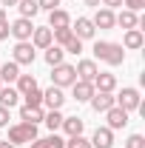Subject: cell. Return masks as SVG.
Masks as SVG:
<instances>
[{
  "instance_id": "cell-37",
  "label": "cell",
  "mask_w": 145,
  "mask_h": 148,
  "mask_svg": "<svg viewBox=\"0 0 145 148\" xmlns=\"http://www.w3.org/2000/svg\"><path fill=\"white\" fill-rule=\"evenodd\" d=\"M100 3H103V9H111V12H114L117 6H122V0H100Z\"/></svg>"
},
{
  "instance_id": "cell-4",
  "label": "cell",
  "mask_w": 145,
  "mask_h": 148,
  "mask_svg": "<svg viewBox=\"0 0 145 148\" xmlns=\"http://www.w3.org/2000/svg\"><path fill=\"white\" fill-rule=\"evenodd\" d=\"M114 103H117V106H120L122 111H128V114H131V111H137V108H140L142 97H140V91H137V88H131V86H128V88H122V91L114 97Z\"/></svg>"
},
{
  "instance_id": "cell-1",
  "label": "cell",
  "mask_w": 145,
  "mask_h": 148,
  "mask_svg": "<svg viewBox=\"0 0 145 148\" xmlns=\"http://www.w3.org/2000/svg\"><path fill=\"white\" fill-rule=\"evenodd\" d=\"M94 57L108 63V66H122L125 63V49L120 43H108V40H97L94 43Z\"/></svg>"
},
{
  "instance_id": "cell-38",
  "label": "cell",
  "mask_w": 145,
  "mask_h": 148,
  "mask_svg": "<svg viewBox=\"0 0 145 148\" xmlns=\"http://www.w3.org/2000/svg\"><path fill=\"white\" fill-rule=\"evenodd\" d=\"M9 34H12V32H9V23H6V26H0V40H6Z\"/></svg>"
},
{
  "instance_id": "cell-41",
  "label": "cell",
  "mask_w": 145,
  "mask_h": 148,
  "mask_svg": "<svg viewBox=\"0 0 145 148\" xmlns=\"http://www.w3.org/2000/svg\"><path fill=\"white\" fill-rule=\"evenodd\" d=\"M3 6H17V0H0Z\"/></svg>"
},
{
  "instance_id": "cell-42",
  "label": "cell",
  "mask_w": 145,
  "mask_h": 148,
  "mask_svg": "<svg viewBox=\"0 0 145 148\" xmlns=\"http://www.w3.org/2000/svg\"><path fill=\"white\" fill-rule=\"evenodd\" d=\"M0 148H17V145H12V143L6 140V143H0Z\"/></svg>"
},
{
  "instance_id": "cell-3",
  "label": "cell",
  "mask_w": 145,
  "mask_h": 148,
  "mask_svg": "<svg viewBox=\"0 0 145 148\" xmlns=\"http://www.w3.org/2000/svg\"><path fill=\"white\" fill-rule=\"evenodd\" d=\"M74 83H77V71H74V66H68V63L54 66V71H51V86L66 88V86H74Z\"/></svg>"
},
{
  "instance_id": "cell-35",
  "label": "cell",
  "mask_w": 145,
  "mask_h": 148,
  "mask_svg": "<svg viewBox=\"0 0 145 148\" xmlns=\"http://www.w3.org/2000/svg\"><path fill=\"white\" fill-rule=\"evenodd\" d=\"M122 6H125L128 12H134V14H137V12H142L145 0H122Z\"/></svg>"
},
{
  "instance_id": "cell-29",
  "label": "cell",
  "mask_w": 145,
  "mask_h": 148,
  "mask_svg": "<svg viewBox=\"0 0 145 148\" xmlns=\"http://www.w3.org/2000/svg\"><path fill=\"white\" fill-rule=\"evenodd\" d=\"M23 100H26V106L37 108V106H43V91H40V88H31V91L23 94Z\"/></svg>"
},
{
  "instance_id": "cell-5",
  "label": "cell",
  "mask_w": 145,
  "mask_h": 148,
  "mask_svg": "<svg viewBox=\"0 0 145 148\" xmlns=\"http://www.w3.org/2000/svg\"><path fill=\"white\" fill-rule=\"evenodd\" d=\"M34 46H31V40H23V43H17L14 46V51H12V60L17 63V66H31L34 63Z\"/></svg>"
},
{
  "instance_id": "cell-24",
  "label": "cell",
  "mask_w": 145,
  "mask_h": 148,
  "mask_svg": "<svg viewBox=\"0 0 145 148\" xmlns=\"http://www.w3.org/2000/svg\"><path fill=\"white\" fill-rule=\"evenodd\" d=\"M17 77H20V66L14 63V60L0 66V83H14Z\"/></svg>"
},
{
  "instance_id": "cell-33",
  "label": "cell",
  "mask_w": 145,
  "mask_h": 148,
  "mask_svg": "<svg viewBox=\"0 0 145 148\" xmlns=\"http://www.w3.org/2000/svg\"><path fill=\"white\" fill-rule=\"evenodd\" d=\"M125 148H145V137L142 134H131L125 140Z\"/></svg>"
},
{
  "instance_id": "cell-39",
  "label": "cell",
  "mask_w": 145,
  "mask_h": 148,
  "mask_svg": "<svg viewBox=\"0 0 145 148\" xmlns=\"http://www.w3.org/2000/svg\"><path fill=\"white\" fill-rule=\"evenodd\" d=\"M6 23H9V17H6V12L0 9V26H6Z\"/></svg>"
},
{
  "instance_id": "cell-12",
  "label": "cell",
  "mask_w": 145,
  "mask_h": 148,
  "mask_svg": "<svg viewBox=\"0 0 145 148\" xmlns=\"http://www.w3.org/2000/svg\"><path fill=\"white\" fill-rule=\"evenodd\" d=\"M51 43H54V34H51L49 26H43V29H34V32H31V46H34V49H43V51H46Z\"/></svg>"
},
{
  "instance_id": "cell-34",
  "label": "cell",
  "mask_w": 145,
  "mask_h": 148,
  "mask_svg": "<svg viewBox=\"0 0 145 148\" xmlns=\"http://www.w3.org/2000/svg\"><path fill=\"white\" fill-rule=\"evenodd\" d=\"M37 6H40V12H54L60 9V0H37Z\"/></svg>"
},
{
  "instance_id": "cell-30",
  "label": "cell",
  "mask_w": 145,
  "mask_h": 148,
  "mask_svg": "<svg viewBox=\"0 0 145 148\" xmlns=\"http://www.w3.org/2000/svg\"><path fill=\"white\" fill-rule=\"evenodd\" d=\"M43 123H46L51 131H57L60 125H63V114H60V111H49V114L43 117Z\"/></svg>"
},
{
  "instance_id": "cell-16",
  "label": "cell",
  "mask_w": 145,
  "mask_h": 148,
  "mask_svg": "<svg viewBox=\"0 0 145 148\" xmlns=\"http://www.w3.org/2000/svg\"><path fill=\"white\" fill-rule=\"evenodd\" d=\"M91 23H94V29H114V26H117L111 9H97L94 17H91Z\"/></svg>"
},
{
  "instance_id": "cell-19",
  "label": "cell",
  "mask_w": 145,
  "mask_h": 148,
  "mask_svg": "<svg viewBox=\"0 0 145 148\" xmlns=\"http://www.w3.org/2000/svg\"><path fill=\"white\" fill-rule=\"evenodd\" d=\"M71 94H74V100H77V103H88L91 94H94V86L85 83V80H77V83L71 86Z\"/></svg>"
},
{
  "instance_id": "cell-27",
  "label": "cell",
  "mask_w": 145,
  "mask_h": 148,
  "mask_svg": "<svg viewBox=\"0 0 145 148\" xmlns=\"http://www.w3.org/2000/svg\"><path fill=\"white\" fill-rule=\"evenodd\" d=\"M17 9H20V17H34L37 12H40V6H37V0H17Z\"/></svg>"
},
{
  "instance_id": "cell-2",
  "label": "cell",
  "mask_w": 145,
  "mask_h": 148,
  "mask_svg": "<svg viewBox=\"0 0 145 148\" xmlns=\"http://www.w3.org/2000/svg\"><path fill=\"white\" fill-rule=\"evenodd\" d=\"M31 140H37V125H31V123H17V125L9 128L12 145H23V143H31Z\"/></svg>"
},
{
  "instance_id": "cell-10",
  "label": "cell",
  "mask_w": 145,
  "mask_h": 148,
  "mask_svg": "<svg viewBox=\"0 0 145 148\" xmlns=\"http://www.w3.org/2000/svg\"><path fill=\"white\" fill-rule=\"evenodd\" d=\"M91 86H94V91H111L114 94V88H117V77L108 71H97V77L91 80Z\"/></svg>"
},
{
  "instance_id": "cell-31",
  "label": "cell",
  "mask_w": 145,
  "mask_h": 148,
  "mask_svg": "<svg viewBox=\"0 0 145 148\" xmlns=\"http://www.w3.org/2000/svg\"><path fill=\"white\" fill-rule=\"evenodd\" d=\"M63 51H66V54H80V51H83V40H80V37H71V40L63 46Z\"/></svg>"
},
{
  "instance_id": "cell-40",
  "label": "cell",
  "mask_w": 145,
  "mask_h": 148,
  "mask_svg": "<svg viewBox=\"0 0 145 148\" xmlns=\"http://www.w3.org/2000/svg\"><path fill=\"white\" fill-rule=\"evenodd\" d=\"M85 6H94V9H100V0H85Z\"/></svg>"
},
{
  "instance_id": "cell-26",
  "label": "cell",
  "mask_w": 145,
  "mask_h": 148,
  "mask_svg": "<svg viewBox=\"0 0 145 148\" xmlns=\"http://www.w3.org/2000/svg\"><path fill=\"white\" fill-rule=\"evenodd\" d=\"M63 57H66V51H63L60 46H54V43H51V46L46 49V63H49L51 69H54V66H60V63H63Z\"/></svg>"
},
{
  "instance_id": "cell-14",
  "label": "cell",
  "mask_w": 145,
  "mask_h": 148,
  "mask_svg": "<svg viewBox=\"0 0 145 148\" xmlns=\"http://www.w3.org/2000/svg\"><path fill=\"white\" fill-rule=\"evenodd\" d=\"M71 26V14L66 12V9H54V12H49V29L54 32V29H68Z\"/></svg>"
},
{
  "instance_id": "cell-15",
  "label": "cell",
  "mask_w": 145,
  "mask_h": 148,
  "mask_svg": "<svg viewBox=\"0 0 145 148\" xmlns=\"http://www.w3.org/2000/svg\"><path fill=\"white\" fill-rule=\"evenodd\" d=\"M74 71H77V80H85V83H91L94 77H97V63L94 60H80L77 66H74Z\"/></svg>"
},
{
  "instance_id": "cell-17",
  "label": "cell",
  "mask_w": 145,
  "mask_h": 148,
  "mask_svg": "<svg viewBox=\"0 0 145 148\" xmlns=\"http://www.w3.org/2000/svg\"><path fill=\"white\" fill-rule=\"evenodd\" d=\"M29 148H66V140H63V137H57L54 131H51V134H49V137H43V140H40V137L31 140Z\"/></svg>"
},
{
  "instance_id": "cell-8",
  "label": "cell",
  "mask_w": 145,
  "mask_h": 148,
  "mask_svg": "<svg viewBox=\"0 0 145 148\" xmlns=\"http://www.w3.org/2000/svg\"><path fill=\"white\" fill-rule=\"evenodd\" d=\"M63 103H66L63 88L51 86V88H46V91H43V106H46L49 111H60V108H63Z\"/></svg>"
},
{
  "instance_id": "cell-7",
  "label": "cell",
  "mask_w": 145,
  "mask_h": 148,
  "mask_svg": "<svg viewBox=\"0 0 145 148\" xmlns=\"http://www.w3.org/2000/svg\"><path fill=\"white\" fill-rule=\"evenodd\" d=\"M88 103H91V108L97 111V114H105L108 108H114V106H117V103H114V94H111V91H94Z\"/></svg>"
},
{
  "instance_id": "cell-9",
  "label": "cell",
  "mask_w": 145,
  "mask_h": 148,
  "mask_svg": "<svg viewBox=\"0 0 145 148\" xmlns=\"http://www.w3.org/2000/svg\"><path fill=\"white\" fill-rule=\"evenodd\" d=\"M105 117H108V128L111 131H120L128 125V111H122L120 106H114V108L105 111Z\"/></svg>"
},
{
  "instance_id": "cell-11",
  "label": "cell",
  "mask_w": 145,
  "mask_h": 148,
  "mask_svg": "<svg viewBox=\"0 0 145 148\" xmlns=\"http://www.w3.org/2000/svg\"><path fill=\"white\" fill-rule=\"evenodd\" d=\"M71 32H74V37H80V40H91V37L97 34L91 17H77V23L71 26Z\"/></svg>"
},
{
  "instance_id": "cell-23",
  "label": "cell",
  "mask_w": 145,
  "mask_h": 148,
  "mask_svg": "<svg viewBox=\"0 0 145 148\" xmlns=\"http://www.w3.org/2000/svg\"><path fill=\"white\" fill-rule=\"evenodd\" d=\"M17 100H20L17 88H12V86H3V88H0V106H3V108H14Z\"/></svg>"
},
{
  "instance_id": "cell-18",
  "label": "cell",
  "mask_w": 145,
  "mask_h": 148,
  "mask_svg": "<svg viewBox=\"0 0 145 148\" xmlns=\"http://www.w3.org/2000/svg\"><path fill=\"white\" fill-rule=\"evenodd\" d=\"M43 117H46L43 106H37V108H31V106H23V108H20V120H23V123L40 125V123H43Z\"/></svg>"
},
{
  "instance_id": "cell-36",
  "label": "cell",
  "mask_w": 145,
  "mask_h": 148,
  "mask_svg": "<svg viewBox=\"0 0 145 148\" xmlns=\"http://www.w3.org/2000/svg\"><path fill=\"white\" fill-rule=\"evenodd\" d=\"M6 125H9V108L0 106V128H6Z\"/></svg>"
},
{
  "instance_id": "cell-25",
  "label": "cell",
  "mask_w": 145,
  "mask_h": 148,
  "mask_svg": "<svg viewBox=\"0 0 145 148\" xmlns=\"http://www.w3.org/2000/svg\"><path fill=\"white\" fill-rule=\"evenodd\" d=\"M14 83H17V94H20V97H23L26 91H31V88H37V80H34V74H20V77L14 80Z\"/></svg>"
},
{
  "instance_id": "cell-20",
  "label": "cell",
  "mask_w": 145,
  "mask_h": 148,
  "mask_svg": "<svg viewBox=\"0 0 145 148\" xmlns=\"http://www.w3.org/2000/svg\"><path fill=\"white\" fill-rule=\"evenodd\" d=\"M60 128L66 131L68 137H80L83 128H85V123H83V117H63V125Z\"/></svg>"
},
{
  "instance_id": "cell-21",
  "label": "cell",
  "mask_w": 145,
  "mask_h": 148,
  "mask_svg": "<svg viewBox=\"0 0 145 148\" xmlns=\"http://www.w3.org/2000/svg\"><path fill=\"white\" fill-rule=\"evenodd\" d=\"M145 46V37H142V32L140 29H128L125 32V37H122V49H142Z\"/></svg>"
},
{
  "instance_id": "cell-43",
  "label": "cell",
  "mask_w": 145,
  "mask_h": 148,
  "mask_svg": "<svg viewBox=\"0 0 145 148\" xmlns=\"http://www.w3.org/2000/svg\"><path fill=\"white\" fill-rule=\"evenodd\" d=\"M0 88H3V83H0Z\"/></svg>"
},
{
  "instance_id": "cell-13",
  "label": "cell",
  "mask_w": 145,
  "mask_h": 148,
  "mask_svg": "<svg viewBox=\"0 0 145 148\" xmlns=\"http://www.w3.org/2000/svg\"><path fill=\"white\" fill-rule=\"evenodd\" d=\"M114 145V131L108 125H103V128L94 131V137H91V148H111Z\"/></svg>"
},
{
  "instance_id": "cell-32",
  "label": "cell",
  "mask_w": 145,
  "mask_h": 148,
  "mask_svg": "<svg viewBox=\"0 0 145 148\" xmlns=\"http://www.w3.org/2000/svg\"><path fill=\"white\" fill-rule=\"evenodd\" d=\"M66 148H91V140H85L83 134H80V137H68Z\"/></svg>"
},
{
  "instance_id": "cell-6",
  "label": "cell",
  "mask_w": 145,
  "mask_h": 148,
  "mask_svg": "<svg viewBox=\"0 0 145 148\" xmlns=\"http://www.w3.org/2000/svg\"><path fill=\"white\" fill-rule=\"evenodd\" d=\"M9 32H12V37H14L17 43H23V40H31L34 23H31L29 17H17L14 23H9Z\"/></svg>"
},
{
  "instance_id": "cell-28",
  "label": "cell",
  "mask_w": 145,
  "mask_h": 148,
  "mask_svg": "<svg viewBox=\"0 0 145 148\" xmlns=\"http://www.w3.org/2000/svg\"><path fill=\"white\" fill-rule=\"evenodd\" d=\"M51 34H54V46H60V49H63V46L74 37V32H71V26H68V29H54Z\"/></svg>"
},
{
  "instance_id": "cell-22",
  "label": "cell",
  "mask_w": 145,
  "mask_h": 148,
  "mask_svg": "<svg viewBox=\"0 0 145 148\" xmlns=\"http://www.w3.org/2000/svg\"><path fill=\"white\" fill-rule=\"evenodd\" d=\"M114 23H117V26H122V29H137V26H140V14H134V12H128V9H122V12H120V14H114Z\"/></svg>"
}]
</instances>
